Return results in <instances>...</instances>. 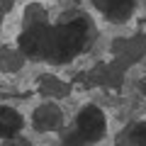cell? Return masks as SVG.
I'll return each instance as SVG.
<instances>
[{"label":"cell","mask_w":146,"mask_h":146,"mask_svg":"<svg viewBox=\"0 0 146 146\" xmlns=\"http://www.w3.org/2000/svg\"><path fill=\"white\" fill-rule=\"evenodd\" d=\"M85 36H88V22H85V20H71L68 25L51 29L46 58L58 61V63L73 58L76 54H78V49L83 46Z\"/></svg>","instance_id":"obj_1"},{"label":"cell","mask_w":146,"mask_h":146,"mask_svg":"<svg viewBox=\"0 0 146 146\" xmlns=\"http://www.w3.org/2000/svg\"><path fill=\"white\" fill-rule=\"evenodd\" d=\"M76 127H78V134L83 136L85 141H98L100 136L105 134V115L98 107H85L78 115Z\"/></svg>","instance_id":"obj_2"},{"label":"cell","mask_w":146,"mask_h":146,"mask_svg":"<svg viewBox=\"0 0 146 146\" xmlns=\"http://www.w3.org/2000/svg\"><path fill=\"white\" fill-rule=\"evenodd\" d=\"M49 36H51L49 27H32L20 36V49L27 56H46Z\"/></svg>","instance_id":"obj_3"},{"label":"cell","mask_w":146,"mask_h":146,"mask_svg":"<svg viewBox=\"0 0 146 146\" xmlns=\"http://www.w3.org/2000/svg\"><path fill=\"white\" fill-rule=\"evenodd\" d=\"M100 10L105 12V17L112 22H124L127 17L131 15V7L134 3L131 0H98Z\"/></svg>","instance_id":"obj_4"},{"label":"cell","mask_w":146,"mask_h":146,"mask_svg":"<svg viewBox=\"0 0 146 146\" xmlns=\"http://www.w3.org/2000/svg\"><path fill=\"white\" fill-rule=\"evenodd\" d=\"M20 129H22V117L12 107H3L0 110V134L5 139H12Z\"/></svg>","instance_id":"obj_5"},{"label":"cell","mask_w":146,"mask_h":146,"mask_svg":"<svg viewBox=\"0 0 146 146\" xmlns=\"http://www.w3.org/2000/svg\"><path fill=\"white\" fill-rule=\"evenodd\" d=\"M34 119H36V127H42V129H54V127H58V122H61V115H58L54 107H42L34 115Z\"/></svg>","instance_id":"obj_6"},{"label":"cell","mask_w":146,"mask_h":146,"mask_svg":"<svg viewBox=\"0 0 146 146\" xmlns=\"http://www.w3.org/2000/svg\"><path fill=\"white\" fill-rule=\"evenodd\" d=\"M129 139L134 146H146V124H134L129 129Z\"/></svg>","instance_id":"obj_7"},{"label":"cell","mask_w":146,"mask_h":146,"mask_svg":"<svg viewBox=\"0 0 146 146\" xmlns=\"http://www.w3.org/2000/svg\"><path fill=\"white\" fill-rule=\"evenodd\" d=\"M141 93L146 95V78H144V83H141Z\"/></svg>","instance_id":"obj_8"}]
</instances>
